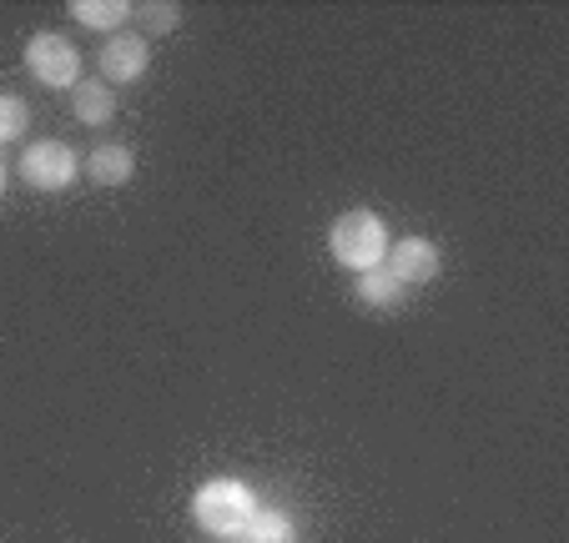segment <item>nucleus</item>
<instances>
[{"label":"nucleus","instance_id":"f257e3e1","mask_svg":"<svg viewBox=\"0 0 569 543\" xmlns=\"http://www.w3.org/2000/svg\"><path fill=\"white\" fill-rule=\"evenodd\" d=\"M258 509H262L258 493L242 479H207L192 493V523L207 539H242V529L252 523Z\"/></svg>","mask_w":569,"mask_h":543},{"label":"nucleus","instance_id":"f03ea898","mask_svg":"<svg viewBox=\"0 0 569 543\" xmlns=\"http://www.w3.org/2000/svg\"><path fill=\"white\" fill-rule=\"evenodd\" d=\"M328 252H333L338 267L348 272H368V267H383L388 257V222L373 212V207H353L343 212L333 227H328Z\"/></svg>","mask_w":569,"mask_h":543},{"label":"nucleus","instance_id":"7ed1b4c3","mask_svg":"<svg viewBox=\"0 0 569 543\" xmlns=\"http://www.w3.org/2000/svg\"><path fill=\"white\" fill-rule=\"evenodd\" d=\"M26 71H31L46 91H76V86H81V71H87V61H81V51H76L71 36L36 31L31 41H26Z\"/></svg>","mask_w":569,"mask_h":543},{"label":"nucleus","instance_id":"20e7f679","mask_svg":"<svg viewBox=\"0 0 569 543\" xmlns=\"http://www.w3.org/2000/svg\"><path fill=\"white\" fill-rule=\"evenodd\" d=\"M16 177H21L31 192L56 197L81 177V157H76L66 141H31V147L21 151V161H16Z\"/></svg>","mask_w":569,"mask_h":543},{"label":"nucleus","instance_id":"39448f33","mask_svg":"<svg viewBox=\"0 0 569 543\" xmlns=\"http://www.w3.org/2000/svg\"><path fill=\"white\" fill-rule=\"evenodd\" d=\"M147 66H151V46H147V36H141V31L107 36V41H101V51H97V71H101V81H107V86L141 81V76H147Z\"/></svg>","mask_w":569,"mask_h":543},{"label":"nucleus","instance_id":"423d86ee","mask_svg":"<svg viewBox=\"0 0 569 543\" xmlns=\"http://www.w3.org/2000/svg\"><path fill=\"white\" fill-rule=\"evenodd\" d=\"M383 267L403 288H423V282H433L443 272V252L433 237H403V242H388Z\"/></svg>","mask_w":569,"mask_h":543},{"label":"nucleus","instance_id":"0eeeda50","mask_svg":"<svg viewBox=\"0 0 569 543\" xmlns=\"http://www.w3.org/2000/svg\"><path fill=\"white\" fill-rule=\"evenodd\" d=\"M87 177L97 181V187H127V181L137 177V151L121 147V141H101L87 157Z\"/></svg>","mask_w":569,"mask_h":543},{"label":"nucleus","instance_id":"6e6552de","mask_svg":"<svg viewBox=\"0 0 569 543\" xmlns=\"http://www.w3.org/2000/svg\"><path fill=\"white\" fill-rule=\"evenodd\" d=\"M71 21L87 26V31L117 36L131 21V0H71Z\"/></svg>","mask_w":569,"mask_h":543},{"label":"nucleus","instance_id":"1a4fd4ad","mask_svg":"<svg viewBox=\"0 0 569 543\" xmlns=\"http://www.w3.org/2000/svg\"><path fill=\"white\" fill-rule=\"evenodd\" d=\"M358 302L363 308H373V312H393V308H403V298H409V288L388 272V267H368V272H358Z\"/></svg>","mask_w":569,"mask_h":543},{"label":"nucleus","instance_id":"9d476101","mask_svg":"<svg viewBox=\"0 0 569 543\" xmlns=\"http://www.w3.org/2000/svg\"><path fill=\"white\" fill-rule=\"evenodd\" d=\"M71 111L81 127H107L117 117V101H111V86L107 81H81L71 91Z\"/></svg>","mask_w":569,"mask_h":543},{"label":"nucleus","instance_id":"9b49d317","mask_svg":"<svg viewBox=\"0 0 569 543\" xmlns=\"http://www.w3.org/2000/svg\"><path fill=\"white\" fill-rule=\"evenodd\" d=\"M242 543H298V523H292L282 509H268V503H262V509L252 513V523L242 529Z\"/></svg>","mask_w":569,"mask_h":543},{"label":"nucleus","instance_id":"f8f14e48","mask_svg":"<svg viewBox=\"0 0 569 543\" xmlns=\"http://www.w3.org/2000/svg\"><path fill=\"white\" fill-rule=\"evenodd\" d=\"M131 21H141V31L151 36H167L182 26V6H172V0H151V6H131Z\"/></svg>","mask_w":569,"mask_h":543},{"label":"nucleus","instance_id":"ddd939ff","mask_svg":"<svg viewBox=\"0 0 569 543\" xmlns=\"http://www.w3.org/2000/svg\"><path fill=\"white\" fill-rule=\"evenodd\" d=\"M26 127H31V107H26V97L0 91V147H6V141H21Z\"/></svg>","mask_w":569,"mask_h":543},{"label":"nucleus","instance_id":"4468645a","mask_svg":"<svg viewBox=\"0 0 569 543\" xmlns=\"http://www.w3.org/2000/svg\"><path fill=\"white\" fill-rule=\"evenodd\" d=\"M0 197H6V167H0Z\"/></svg>","mask_w":569,"mask_h":543}]
</instances>
